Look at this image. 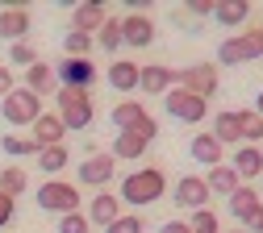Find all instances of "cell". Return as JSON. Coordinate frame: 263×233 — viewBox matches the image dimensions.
I'll return each mask as SVG.
<instances>
[{
  "label": "cell",
  "mask_w": 263,
  "mask_h": 233,
  "mask_svg": "<svg viewBox=\"0 0 263 233\" xmlns=\"http://www.w3.org/2000/svg\"><path fill=\"white\" fill-rule=\"evenodd\" d=\"M59 233H92V225L84 213H67V217H59Z\"/></svg>",
  "instance_id": "cell-37"
},
{
  "label": "cell",
  "mask_w": 263,
  "mask_h": 233,
  "mask_svg": "<svg viewBox=\"0 0 263 233\" xmlns=\"http://www.w3.org/2000/svg\"><path fill=\"white\" fill-rule=\"evenodd\" d=\"M234 42H238V50H242V58H247V62H255V58H263V29H255V25H247L242 33H234Z\"/></svg>",
  "instance_id": "cell-27"
},
{
  "label": "cell",
  "mask_w": 263,
  "mask_h": 233,
  "mask_svg": "<svg viewBox=\"0 0 263 233\" xmlns=\"http://www.w3.org/2000/svg\"><path fill=\"white\" fill-rule=\"evenodd\" d=\"M217 62H221V67H242V62H247V58H242V50H238V42H234V38H226V42H221V46H217Z\"/></svg>",
  "instance_id": "cell-36"
},
{
  "label": "cell",
  "mask_w": 263,
  "mask_h": 233,
  "mask_svg": "<svg viewBox=\"0 0 263 233\" xmlns=\"http://www.w3.org/2000/svg\"><path fill=\"white\" fill-rule=\"evenodd\" d=\"M92 42L101 46V50H109V54H117V50H121V21H117V17H113V21H105L101 29L92 33Z\"/></svg>",
  "instance_id": "cell-29"
},
{
  "label": "cell",
  "mask_w": 263,
  "mask_h": 233,
  "mask_svg": "<svg viewBox=\"0 0 263 233\" xmlns=\"http://www.w3.org/2000/svg\"><path fill=\"white\" fill-rule=\"evenodd\" d=\"M205 187H209V196H234V187H238V175L230 171V162H221V166H213V171L205 175Z\"/></svg>",
  "instance_id": "cell-25"
},
{
  "label": "cell",
  "mask_w": 263,
  "mask_h": 233,
  "mask_svg": "<svg viewBox=\"0 0 263 233\" xmlns=\"http://www.w3.org/2000/svg\"><path fill=\"white\" fill-rule=\"evenodd\" d=\"M172 200H176V208H184V213H201V208H209L205 175H180L176 187H172Z\"/></svg>",
  "instance_id": "cell-8"
},
{
  "label": "cell",
  "mask_w": 263,
  "mask_h": 233,
  "mask_svg": "<svg viewBox=\"0 0 263 233\" xmlns=\"http://www.w3.org/2000/svg\"><path fill=\"white\" fill-rule=\"evenodd\" d=\"M209 133H213V138H217L221 146H234V142L242 146V121H238V113H234V109L217 113V117H213V129H209Z\"/></svg>",
  "instance_id": "cell-21"
},
{
  "label": "cell",
  "mask_w": 263,
  "mask_h": 233,
  "mask_svg": "<svg viewBox=\"0 0 263 233\" xmlns=\"http://www.w3.org/2000/svg\"><path fill=\"white\" fill-rule=\"evenodd\" d=\"M259 204H263V192H259Z\"/></svg>",
  "instance_id": "cell-45"
},
{
  "label": "cell",
  "mask_w": 263,
  "mask_h": 233,
  "mask_svg": "<svg viewBox=\"0 0 263 233\" xmlns=\"http://www.w3.org/2000/svg\"><path fill=\"white\" fill-rule=\"evenodd\" d=\"M155 42V21L146 13H129L121 17V46H134V50H146Z\"/></svg>",
  "instance_id": "cell-11"
},
{
  "label": "cell",
  "mask_w": 263,
  "mask_h": 233,
  "mask_svg": "<svg viewBox=\"0 0 263 233\" xmlns=\"http://www.w3.org/2000/svg\"><path fill=\"white\" fill-rule=\"evenodd\" d=\"M142 229H146V221H142L138 213H121V217H117L105 233H142Z\"/></svg>",
  "instance_id": "cell-35"
},
{
  "label": "cell",
  "mask_w": 263,
  "mask_h": 233,
  "mask_svg": "<svg viewBox=\"0 0 263 233\" xmlns=\"http://www.w3.org/2000/svg\"><path fill=\"white\" fill-rule=\"evenodd\" d=\"M221 233H247V229H221Z\"/></svg>",
  "instance_id": "cell-44"
},
{
  "label": "cell",
  "mask_w": 263,
  "mask_h": 233,
  "mask_svg": "<svg viewBox=\"0 0 263 233\" xmlns=\"http://www.w3.org/2000/svg\"><path fill=\"white\" fill-rule=\"evenodd\" d=\"M255 208H259V192H255L251 183H238V187H234V196H230V213H234V221L242 225Z\"/></svg>",
  "instance_id": "cell-24"
},
{
  "label": "cell",
  "mask_w": 263,
  "mask_h": 233,
  "mask_svg": "<svg viewBox=\"0 0 263 233\" xmlns=\"http://www.w3.org/2000/svg\"><path fill=\"white\" fill-rule=\"evenodd\" d=\"M146 138H142V133H117V138H113V158L117 162H134V158H142L146 154Z\"/></svg>",
  "instance_id": "cell-22"
},
{
  "label": "cell",
  "mask_w": 263,
  "mask_h": 233,
  "mask_svg": "<svg viewBox=\"0 0 263 233\" xmlns=\"http://www.w3.org/2000/svg\"><path fill=\"white\" fill-rule=\"evenodd\" d=\"M13 217H17V200L0 192V229H9V225H13Z\"/></svg>",
  "instance_id": "cell-38"
},
{
  "label": "cell",
  "mask_w": 263,
  "mask_h": 233,
  "mask_svg": "<svg viewBox=\"0 0 263 233\" xmlns=\"http://www.w3.org/2000/svg\"><path fill=\"white\" fill-rule=\"evenodd\" d=\"M163 196H167V175H163L159 166L129 171L121 179V187H117V200L129 204V208H146V204H155V200H163Z\"/></svg>",
  "instance_id": "cell-1"
},
{
  "label": "cell",
  "mask_w": 263,
  "mask_h": 233,
  "mask_svg": "<svg viewBox=\"0 0 263 233\" xmlns=\"http://www.w3.org/2000/svg\"><path fill=\"white\" fill-rule=\"evenodd\" d=\"M9 62L21 67V71H29V67L38 62V50L29 46V42H13V46H9Z\"/></svg>",
  "instance_id": "cell-34"
},
{
  "label": "cell",
  "mask_w": 263,
  "mask_h": 233,
  "mask_svg": "<svg viewBox=\"0 0 263 233\" xmlns=\"http://www.w3.org/2000/svg\"><path fill=\"white\" fill-rule=\"evenodd\" d=\"M230 171L238 175V183H251L263 175V150L259 146H238V154L230 158Z\"/></svg>",
  "instance_id": "cell-16"
},
{
  "label": "cell",
  "mask_w": 263,
  "mask_h": 233,
  "mask_svg": "<svg viewBox=\"0 0 263 233\" xmlns=\"http://www.w3.org/2000/svg\"><path fill=\"white\" fill-rule=\"evenodd\" d=\"M159 233H192L188 221H167V225H159Z\"/></svg>",
  "instance_id": "cell-42"
},
{
  "label": "cell",
  "mask_w": 263,
  "mask_h": 233,
  "mask_svg": "<svg viewBox=\"0 0 263 233\" xmlns=\"http://www.w3.org/2000/svg\"><path fill=\"white\" fill-rule=\"evenodd\" d=\"M188 229L192 233H221V221L213 208H201V213H188Z\"/></svg>",
  "instance_id": "cell-33"
},
{
  "label": "cell",
  "mask_w": 263,
  "mask_h": 233,
  "mask_svg": "<svg viewBox=\"0 0 263 233\" xmlns=\"http://www.w3.org/2000/svg\"><path fill=\"white\" fill-rule=\"evenodd\" d=\"M188 13H192V17H213V5H209V0H192Z\"/></svg>",
  "instance_id": "cell-41"
},
{
  "label": "cell",
  "mask_w": 263,
  "mask_h": 233,
  "mask_svg": "<svg viewBox=\"0 0 263 233\" xmlns=\"http://www.w3.org/2000/svg\"><path fill=\"white\" fill-rule=\"evenodd\" d=\"M0 117H5L13 129H21V125H34V121L42 117V100H38L34 92H25V88H13L5 100H0Z\"/></svg>",
  "instance_id": "cell-5"
},
{
  "label": "cell",
  "mask_w": 263,
  "mask_h": 233,
  "mask_svg": "<svg viewBox=\"0 0 263 233\" xmlns=\"http://www.w3.org/2000/svg\"><path fill=\"white\" fill-rule=\"evenodd\" d=\"M84 217H88V225H96V229H109V225L121 217V200H117L113 192H96Z\"/></svg>",
  "instance_id": "cell-15"
},
{
  "label": "cell",
  "mask_w": 263,
  "mask_h": 233,
  "mask_svg": "<svg viewBox=\"0 0 263 233\" xmlns=\"http://www.w3.org/2000/svg\"><path fill=\"white\" fill-rule=\"evenodd\" d=\"M242 229H247V233H263V204H259V208L242 221Z\"/></svg>",
  "instance_id": "cell-40"
},
{
  "label": "cell",
  "mask_w": 263,
  "mask_h": 233,
  "mask_svg": "<svg viewBox=\"0 0 263 233\" xmlns=\"http://www.w3.org/2000/svg\"><path fill=\"white\" fill-rule=\"evenodd\" d=\"M25 187H29V175L21 171V166H5V171H0V192H5V196L17 200Z\"/></svg>",
  "instance_id": "cell-31"
},
{
  "label": "cell",
  "mask_w": 263,
  "mask_h": 233,
  "mask_svg": "<svg viewBox=\"0 0 263 233\" xmlns=\"http://www.w3.org/2000/svg\"><path fill=\"white\" fill-rule=\"evenodd\" d=\"M113 175H117V158H113V154H92V158L80 162V183H84V187H101V192H105V187L113 183ZM80 183H76V187H80Z\"/></svg>",
  "instance_id": "cell-10"
},
{
  "label": "cell",
  "mask_w": 263,
  "mask_h": 233,
  "mask_svg": "<svg viewBox=\"0 0 263 233\" xmlns=\"http://www.w3.org/2000/svg\"><path fill=\"white\" fill-rule=\"evenodd\" d=\"M113 129L117 133H142L146 142L159 138V121L146 113L142 100H121V104H113Z\"/></svg>",
  "instance_id": "cell-3"
},
{
  "label": "cell",
  "mask_w": 263,
  "mask_h": 233,
  "mask_svg": "<svg viewBox=\"0 0 263 233\" xmlns=\"http://www.w3.org/2000/svg\"><path fill=\"white\" fill-rule=\"evenodd\" d=\"M105 21H109V13H105V5H101V0H88V5H76V13H71V29L88 33V38H92V33L101 29Z\"/></svg>",
  "instance_id": "cell-19"
},
{
  "label": "cell",
  "mask_w": 263,
  "mask_h": 233,
  "mask_svg": "<svg viewBox=\"0 0 263 233\" xmlns=\"http://www.w3.org/2000/svg\"><path fill=\"white\" fill-rule=\"evenodd\" d=\"M109 83H113L117 92H138V62L113 58V62H109Z\"/></svg>",
  "instance_id": "cell-23"
},
{
  "label": "cell",
  "mask_w": 263,
  "mask_h": 233,
  "mask_svg": "<svg viewBox=\"0 0 263 233\" xmlns=\"http://www.w3.org/2000/svg\"><path fill=\"white\" fill-rule=\"evenodd\" d=\"M54 100H59V121H63V129H88L92 121H96V104H92V96L88 92H71V88H59L54 92Z\"/></svg>",
  "instance_id": "cell-2"
},
{
  "label": "cell",
  "mask_w": 263,
  "mask_h": 233,
  "mask_svg": "<svg viewBox=\"0 0 263 233\" xmlns=\"http://www.w3.org/2000/svg\"><path fill=\"white\" fill-rule=\"evenodd\" d=\"M13 88H17V83H13V67H9V62H0V100H5Z\"/></svg>",
  "instance_id": "cell-39"
},
{
  "label": "cell",
  "mask_w": 263,
  "mask_h": 233,
  "mask_svg": "<svg viewBox=\"0 0 263 233\" xmlns=\"http://www.w3.org/2000/svg\"><path fill=\"white\" fill-rule=\"evenodd\" d=\"M38 208H42V213H54V217L80 213V187L67 183V179H46V183L38 187Z\"/></svg>",
  "instance_id": "cell-4"
},
{
  "label": "cell",
  "mask_w": 263,
  "mask_h": 233,
  "mask_svg": "<svg viewBox=\"0 0 263 233\" xmlns=\"http://www.w3.org/2000/svg\"><path fill=\"white\" fill-rule=\"evenodd\" d=\"M0 150L9 158H38V146H34L29 133H5V138H0Z\"/></svg>",
  "instance_id": "cell-26"
},
{
  "label": "cell",
  "mask_w": 263,
  "mask_h": 233,
  "mask_svg": "<svg viewBox=\"0 0 263 233\" xmlns=\"http://www.w3.org/2000/svg\"><path fill=\"white\" fill-rule=\"evenodd\" d=\"M67 162H71L67 146H46V150H38V166H42V175H59Z\"/></svg>",
  "instance_id": "cell-28"
},
{
  "label": "cell",
  "mask_w": 263,
  "mask_h": 233,
  "mask_svg": "<svg viewBox=\"0 0 263 233\" xmlns=\"http://www.w3.org/2000/svg\"><path fill=\"white\" fill-rule=\"evenodd\" d=\"M29 29H34V21H29V9L17 5V9H0V42H25Z\"/></svg>",
  "instance_id": "cell-13"
},
{
  "label": "cell",
  "mask_w": 263,
  "mask_h": 233,
  "mask_svg": "<svg viewBox=\"0 0 263 233\" xmlns=\"http://www.w3.org/2000/svg\"><path fill=\"white\" fill-rule=\"evenodd\" d=\"M92 38L88 33H80V29H67V38H63V58H88L92 54Z\"/></svg>",
  "instance_id": "cell-30"
},
{
  "label": "cell",
  "mask_w": 263,
  "mask_h": 233,
  "mask_svg": "<svg viewBox=\"0 0 263 233\" xmlns=\"http://www.w3.org/2000/svg\"><path fill=\"white\" fill-rule=\"evenodd\" d=\"M21 88H25V92H34L38 100H42V96H54V92H59V79H54V67L38 58V62L29 67V71H25V83H21Z\"/></svg>",
  "instance_id": "cell-18"
},
{
  "label": "cell",
  "mask_w": 263,
  "mask_h": 233,
  "mask_svg": "<svg viewBox=\"0 0 263 233\" xmlns=\"http://www.w3.org/2000/svg\"><path fill=\"white\" fill-rule=\"evenodd\" d=\"M176 88H184V92H192V96H201V100L217 96V88H221L217 62H192V67H184V71H176Z\"/></svg>",
  "instance_id": "cell-6"
},
{
  "label": "cell",
  "mask_w": 263,
  "mask_h": 233,
  "mask_svg": "<svg viewBox=\"0 0 263 233\" xmlns=\"http://www.w3.org/2000/svg\"><path fill=\"white\" fill-rule=\"evenodd\" d=\"M251 113H259V117H263V92H259V100H255V109H251Z\"/></svg>",
  "instance_id": "cell-43"
},
{
  "label": "cell",
  "mask_w": 263,
  "mask_h": 233,
  "mask_svg": "<svg viewBox=\"0 0 263 233\" xmlns=\"http://www.w3.org/2000/svg\"><path fill=\"white\" fill-rule=\"evenodd\" d=\"M238 121H242V146H259V138H263V117L259 113H238Z\"/></svg>",
  "instance_id": "cell-32"
},
{
  "label": "cell",
  "mask_w": 263,
  "mask_h": 233,
  "mask_svg": "<svg viewBox=\"0 0 263 233\" xmlns=\"http://www.w3.org/2000/svg\"><path fill=\"white\" fill-rule=\"evenodd\" d=\"M29 129H34L29 138H34V146H38V150H46V146H63V138H67V129H63V121H59L54 113H42Z\"/></svg>",
  "instance_id": "cell-17"
},
{
  "label": "cell",
  "mask_w": 263,
  "mask_h": 233,
  "mask_svg": "<svg viewBox=\"0 0 263 233\" xmlns=\"http://www.w3.org/2000/svg\"><path fill=\"white\" fill-rule=\"evenodd\" d=\"M247 17H251V5H247V0H213V21H217V25L238 29V25H247Z\"/></svg>",
  "instance_id": "cell-20"
},
{
  "label": "cell",
  "mask_w": 263,
  "mask_h": 233,
  "mask_svg": "<svg viewBox=\"0 0 263 233\" xmlns=\"http://www.w3.org/2000/svg\"><path fill=\"white\" fill-rule=\"evenodd\" d=\"M54 79H59V88L88 92V88L96 83V62H88V58H63V62L54 67Z\"/></svg>",
  "instance_id": "cell-9"
},
{
  "label": "cell",
  "mask_w": 263,
  "mask_h": 233,
  "mask_svg": "<svg viewBox=\"0 0 263 233\" xmlns=\"http://www.w3.org/2000/svg\"><path fill=\"white\" fill-rule=\"evenodd\" d=\"M138 88L146 96H167L176 88V67H163V62H146L138 67Z\"/></svg>",
  "instance_id": "cell-12"
},
{
  "label": "cell",
  "mask_w": 263,
  "mask_h": 233,
  "mask_svg": "<svg viewBox=\"0 0 263 233\" xmlns=\"http://www.w3.org/2000/svg\"><path fill=\"white\" fill-rule=\"evenodd\" d=\"M163 109H167L176 121H184V125H201V121L209 117V100L192 96V92H184V88H172L167 96H163Z\"/></svg>",
  "instance_id": "cell-7"
},
{
  "label": "cell",
  "mask_w": 263,
  "mask_h": 233,
  "mask_svg": "<svg viewBox=\"0 0 263 233\" xmlns=\"http://www.w3.org/2000/svg\"><path fill=\"white\" fill-rule=\"evenodd\" d=\"M188 154H192V162H201V166H209V171H213V166H221L226 162V146L213 138V133L205 129V133H196V138L188 142Z\"/></svg>",
  "instance_id": "cell-14"
}]
</instances>
